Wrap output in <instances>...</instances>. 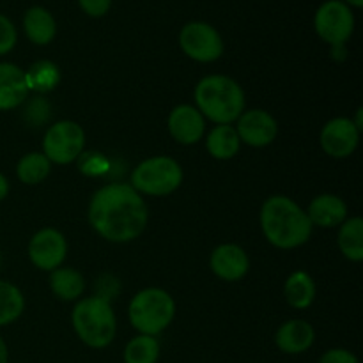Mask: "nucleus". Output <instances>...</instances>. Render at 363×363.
Listing matches in <instances>:
<instances>
[{
	"mask_svg": "<svg viewBox=\"0 0 363 363\" xmlns=\"http://www.w3.org/2000/svg\"><path fill=\"white\" fill-rule=\"evenodd\" d=\"M236 133L243 144L252 147H266L279 135V124L275 117L264 110H247L238 117Z\"/></svg>",
	"mask_w": 363,
	"mask_h": 363,
	"instance_id": "nucleus-12",
	"label": "nucleus"
},
{
	"mask_svg": "<svg viewBox=\"0 0 363 363\" xmlns=\"http://www.w3.org/2000/svg\"><path fill=\"white\" fill-rule=\"evenodd\" d=\"M315 340V332L311 323L303 319L286 321L275 335V344L286 354H300L311 350Z\"/></svg>",
	"mask_w": 363,
	"mask_h": 363,
	"instance_id": "nucleus-17",
	"label": "nucleus"
},
{
	"mask_svg": "<svg viewBox=\"0 0 363 363\" xmlns=\"http://www.w3.org/2000/svg\"><path fill=\"white\" fill-rule=\"evenodd\" d=\"M18 32L13 21L0 13V55H6L16 46Z\"/></svg>",
	"mask_w": 363,
	"mask_h": 363,
	"instance_id": "nucleus-27",
	"label": "nucleus"
},
{
	"mask_svg": "<svg viewBox=\"0 0 363 363\" xmlns=\"http://www.w3.org/2000/svg\"><path fill=\"white\" fill-rule=\"evenodd\" d=\"M183 183V169L170 156H152L144 160L131 174V186L140 195L165 197Z\"/></svg>",
	"mask_w": 363,
	"mask_h": 363,
	"instance_id": "nucleus-6",
	"label": "nucleus"
},
{
	"mask_svg": "<svg viewBox=\"0 0 363 363\" xmlns=\"http://www.w3.org/2000/svg\"><path fill=\"white\" fill-rule=\"evenodd\" d=\"M179 46L184 55L197 62H215L223 55V39L213 25L190 21L179 32Z\"/></svg>",
	"mask_w": 363,
	"mask_h": 363,
	"instance_id": "nucleus-9",
	"label": "nucleus"
},
{
	"mask_svg": "<svg viewBox=\"0 0 363 363\" xmlns=\"http://www.w3.org/2000/svg\"><path fill=\"white\" fill-rule=\"evenodd\" d=\"M52 163L43 152H28L18 162V179L25 184H39L48 177Z\"/></svg>",
	"mask_w": 363,
	"mask_h": 363,
	"instance_id": "nucleus-24",
	"label": "nucleus"
},
{
	"mask_svg": "<svg viewBox=\"0 0 363 363\" xmlns=\"http://www.w3.org/2000/svg\"><path fill=\"white\" fill-rule=\"evenodd\" d=\"M319 363H358V358L351 351L342 350V347H335V350L326 351Z\"/></svg>",
	"mask_w": 363,
	"mask_h": 363,
	"instance_id": "nucleus-29",
	"label": "nucleus"
},
{
	"mask_svg": "<svg viewBox=\"0 0 363 363\" xmlns=\"http://www.w3.org/2000/svg\"><path fill=\"white\" fill-rule=\"evenodd\" d=\"M208 152L215 160H230L238 155L241 147V140L236 133V128L230 124H218L213 128L206 138Z\"/></svg>",
	"mask_w": 363,
	"mask_h": 363,
	"instance_id": "nucleus-19",
	"label": "nucleus"
},
{
	"mask_svg": "<svg viewBox=\"0 0 363 363\" xmlns=\"http://www.w3.org/2000/svg\"><path fill=\"white\" fill-rule=\"evenodd\" d=\"M77 2L80 9L92 18L105 16L112 7V0H77Z\"/></svg>",
	"mask_w": 363,
	"mask_h": 363,
	"instance_id": "nucleus-28",
	"label": "nucleus"
},
{
	"mask_svg": "<svg viewBox=\"0 0 363 363\" xmlns=\"http://www.w3.org/2000/svg\"><path fill=\"white\" fill-rule=\"evenodd\" d=\"M9 360V351H7V346L6 342H4V339L0 337V363H7Z\"/></svg>",
	"mask_w": 363,
	"mask_h": 363,
	"instance_id": "nucleus-31",
	"label": "nucleus"
},
{
	"mask_svg": "<svg viewBox=\"0 0 363 363\" xmlns=\"http://www.w3.org/2000/svg\"><path fill=\"white\" fill-rule=\"evenodd\" d=\"M284 294H286V300L291 307L298 308V311H303V308L311 307L312 301H314L315 284L308 273L294 272L286 280Z\"/></svg>",
	"mask_w": 363,
	"mask_h": 363,
	"instance_id": "nucleus-20",
	"label": "nucleus"
},
{
	"mask_svg": "<svg viewBox=\"0 0 363 363\" xmlns=\"http://www.w3.org/2000/svg\"><path fill=\"white\" fill-rule=\"evenodd\" d=\"M160 344L151 335H137L124 347V363H156Z\"/></svg>",
	"mask_w": 363,
	"mask_h": 363,
	"instance_id": "nucleus-26",
	"label": "nucleus"
},
{
	"mask_svg": "<svg viewBox=\"0 0 363 363\" xmlns=\"http://www.w3.org/2000/svg\"><path fill=\"white\" fill-rule=\"evenodd\" d=\"M7 194H9V181L4 174H0V202L7 197Z\"/></svg>",
	"mask_w": 363,
	"mask_h": 363,
	"instance_id": "nucleus-30",
	"label": "nucleus"
},
{
	"mask_svg": "<svg viewBox=\"0 0 363 363\" xmlns=\"http://www.w3.org/2000/svg\"><path fill=\"white\" fill-rule=\"evenodd\" d=\"M28 96L25 71L13 62H0V110H14Z\"/></svg>",
	"mask_w": 363,
	"mask_h": 363,
	"instance_id": "nucleus-15",
	"label": "nucleus"
},
{
	"mask_svg": "<svg viewBox=\"0 0 363 363\" xmlns=\"http://www.w3.org/2000/svg\"><path fill=\"white\" fill-rule=\"evenodd\" d=\"M342 2L347 4L351 9H360V7H363V0H342Z\"/></svg>",
	"mask_w": 363,
	"mask_h": 363,
	"instance_id": "nucleus-32",
	"label": "nucleus"
},
{
	"mask_svg": "<svg viewBox=\"0 0 363 363\" xmlns=\"http://www.w3.org/2000/svg\"><path fill=\"white\" fill-rule=\"evenodd\" d=\"M85 145V133L74 121H59L46 130L43 138V155L50 163L67 165L82 155Z\"/></svg>",
	"mask_w": 363,
	"mask_h": 363,
	"instance_id": "nucleus-8",
	"label": "nucleus"
},
{
	"mask_svg": "<svg viewBox=\"0 0 363 363\" xmlns=\"http://www.w3.org/2000/svg\"><path fill=\"white\" fill-rule=\"evenodd\" d=\"M259 218L264 238L280 250L301 247L312 234L307 211L286 195H272L266 199Z\"/></svg>",
	"mask_w": 363,
	"mask_h": 363,
	"instance_id": "nucleus-2",
	"label": "nucleus"
},
{
	"mask_svg": "<svg viewBox=\"0 0 363 363\" xmlns=\"http://www.w3.org/2000/svg\"><path fill=\"white\" fill-rule=\"evenodd\" d=\"M71 323L82 342L92 350H103L116 339V314L108 300L101 296L84 298L78 301L71 314Z\"/></svg>",
	"mask_w": 363,
	"mask_h": 363,
	"instance_id": "nucleus-4",
	"label": "nucleus"
},
{
	"mask_svg": "<svg viewBox=\"0 0 363 363\" xmlns=\"http://www.w3.org/2000/svg\"><path fill=\"white\" fill-rule=\"evenodd\" d=\"M195 108L216 124H233L245 112V92L225 74H209L195 87Z\"/></svg>",
	"mask_w": 363,
	"mask_h": 363,
	"instance_id": "nucleus-3",
	"label": "nucleus"
},
{
	"mask_svg": "<svg viewBox=\"0 0 363 363\" xmlns=\"http://www.w3.org/2000/svg\"><path fill=\"white\" fill-rule=\"evenodd\" d=\"M147 220V204L131 184H106L92 195L89 204V223L112 243L137 240Z\"/></svg>",
	"mask_w": 363,
	"mask_h": 363,
	"instance_id": "nucleus-1",
	"label": "nucleus"
},
{
	"mask_svg": "<svg viewBox=\"0 0 363 363\" xmlns=\"http://www.w3.org/2000/svg\"><path fill=\"white\" fill-rule=\"evenodd\" d=\"M25 80H27L28 91L35 92H50L59 85L60 71L52 60H38L25 71Z\"/></svg>",
	"mask_w": 363,
	"mask_h": 363,
	"instance_id": "nucleus-23",
	"label": "nucleus"
},
{
	"mask_svg": "<svg viewBox=\"0 0 363 363\" xmlns=\"http://www.w3.org/2000/svg\"><path fill=\"white\" fill-rule=\"evenodd\" d=\"M66 255L67 241L64 234L57 229L46 227V229L38 230L28 243V257L32 264L43 272L52 273L53 269L60 268L66 261Z\"/></svg>",
	"mask_w": 363,
	"mask_h": 363,
	"instance_id": "nucleus-10",
	"label": "nucleus"
},
{
	"mask_svg": "<svg viewBox=\"0 0 363 363\" xmlns=\"http://www.w3.org/2000/svg\"><path fill=\"white\" fill-rule=\"evenodd\" d=\"M360 140V130L353 119L335 117L328 121L321 130V147L332 158H347L354 152Z\"/></svg>",
	"mask_w": 363,
	"mask_h": 363,
	"instance_id": "nucleus-11",
	"label": "nucleus"
},
{
	"mask_svg": "<svg viewBox=\"0 0 363 363\" xmlns=\"http://www.w3.org/2000/svg\"><path fill=\"white\" fill-rule=\"evenodd\" d=\"M23 30L28 41L38 46H45L55 39L57 21L46 7L32 6L23 14Z\"/></svg>",
	"mask_w": 363,
	"mask_h": 363,
	"instance_id": "nucleus-18",
	"label": "nucleus"
},
{
	"mask_svg": "<svg viewBox=\"0 0 363 363\" xmlns=\"http://www.w3.org/2000/svg\"><path fill=\"white\" fill-rule=\"evenodd\" d=\"M25 311V298L16 286L0 280V326L16 321Z\"/></svg>",
	"mask_w": 363,
	"mask_h": 363,
	"instance_id": "nucleus-25",
	"label": "nucleus"
},
{
	"mask_svg": "<svg viewBox=\"0 0 363 363\" xmlns=\"http://www.w3.org/2000/svg\"><path fill=\"white\" fill-rule=\"evenodd\" d=\"M209 266L218 279L225 282H238L243 279L250 268L247 252L234 243H223L213 250Z\"/></svg>",
	"mask_w": 363,
	"mask_h": 363,
	"instance_id": "nucleus-13",
	"label": "nucleus"
},
{
	"mask_svg": "<svg viewBox=\"0 0 363 363\" xmlns=\"http://www.w3.org/2000/svg\"><path fill=\"white\" fill-rule=\"evenodd\" d=\"M337 240L344 257L353 262L363 261V220L360 216L347 218L340 225Z\"/></svg>",
	"mask_w": 363,
	"mask_h": 363,
	"instance_id": "nucleus-22",
	"label": "nucleus"
},
{
	"mask_svg": "<svg viewBox=\"0 0 363 363\" xmlns=\"http://www.w3.org/2000/svg\"><path fill=\"white\" fill-rule=\"evenodd\" d=\"M315 34L330 46H346L354 32V13L342 0H326L314 14Z\"/></svg>",
	"mask_w": 363,
	"mask_h": 363,
	"instance_id": "nucleus-7",
	"label": "nucleus"
},
{
	"mask_svg": "<svg viewBox=\"0 0 363 363\" xmlns=\"http://www.w3.org/2000/svg\"><path fill=\"white\" fill-rule=\"evenodd\" d=\"M307 216L312 227L333 229V227H340L347 220V206L337 195L323 194L311 202Z\"/></svg>",
	"mask_w": 363,
	"mask_h": 363,
	"instance_id": "nucleus-16",
	"label": "nucleus"
},
{
	"mask_svg": "<svg viewBox=\"0 0 363 363\" xmlns=\"http://www.w3.org/2000/svg\"><path fill=\"white\" fill-rule=\"evenodd\" d=\"M176 315V303L167 291L149 287L140 291L131 300L128 318L131 326L140 335L156 337L172 323Z\"/></svg>",
	"mask_w": 363,
	"mask_h": 363,
	"instance_id": "nucleus-5",
	"label": "nucleus"
},
{
	"mask_svg": "<svg viewBox=\"0 0 363 363\" xmlns=\"http://www.w3.org/2000/svg\"><path fill=\"white\" fill-rule=\"evenodd\" d=\"M50 287L59 300L74 301L85 291V280L77 269L60 266V268L53 269L50 275Z\"/></svg>",
	"mask_w": 363,
	"mask_h": 363,
	"instance_id": "nucleus-21",
	"label": "nucleus"
},
{
	"mask_svg": "<svg viewBox=\"0 0 363 363\" xmlns=\"http://www.w3.org/2000/svg\"><path fill=\"white\" fill-rule=\"evenodd\" d=\"M169 131L176 142L183 145L197 144L206 131V119L195 106L179 105L170 112Z\"/></svg>",
	"mask_w": 363,
	"mask_h": 363,
	"instance_id": "nucleus-14",
	"label": "nucleus"
},
{
	"mask_svg": "<svg viewBox=\"0 0 363 363\" xmlns=\"http://www.w3.org/2000/svg\"><path fill=\"white\" fill-rule=\"evenodd\" d=\"M0 262H2V255H0Z\"/></svg>",
	"mask_w": 363,
	"mask_h": 363,
	"instance_id": "nucleus-33",
	"label": "nucleus"
}]
</instances>
